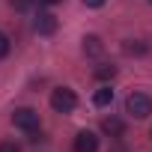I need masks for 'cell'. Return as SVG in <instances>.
I'll list each match as a JSON object with an SVG mask.
<instances>
[{
  "instance_id": "6da1fadb",
  "label": "cell",
  "mask_w": 152,
  "mask_h": 152,
  "mask_svg": "<svg viewBox=\"0 0 152 152\" xmlns=\"http://www.w3.org/2000/svg\"><path fill=\"white\" fill-rule=\"evenodd\" d=\"M51 107H54L57 113H72L75 107H78V96H75V90L57 87V90L51 93Z\"/></svg>"
},
{
  "instance_id": "7a4b0ae2",
  "label": "cell",
  "mask_w": 152,
  "mask_h": 152,
  "mask_svg": "<svg viewBox=\"0 0 152 152\" xmlns=\"http://www.w3.org/2000/svg\"><path fill=\"white\" fill-rule=\"evenodd\" d=\"M125 113H131L134 119H146L152 113V99L146 93H131L125 99Z\"/></svg>"
},
{
  "instance_id": "3957f363",
  "label": "cell",
  "mask_w": 152,
  "mask_h": 152,
  "mask_svg": "<svg viewBox=\"0 0 152 152\" xmlns=\"http://www.w3.org/2000/svg\"><path fill=\"white\" fill-rule=\"evenodd\" d=\"M12 125L15 128H21V131H36L39 128V110H33V107H15L12 110Z\"/></svg>"
},
{
  "instance_id": "277c9868",
  "label": "cell",
  "mask_w": 152,
  "mask_h": 152,
  "mask_svg": "<svg viewBox=\"0 0 152 152\" xmlns=\"http://www.w3.org/2000/svg\"><path fill=\"white\" fill-rule=\"evenodd\" d=\"M33 27H36L39 36H51V33H57V15L54 12H39L36 21H33Z\"/></svg>"
},
{
  "instance_id": "5b68a950",
  "label": "cell",
  "mask_w": 152,
  "mask_h": 152,
  "mask_svg": "<svg viewBox=\"0 0 152 152\" xmlns=\"http://www.w3.org/2000/svg\"><path fill=\"white\" fill-rule=\"evenodd\" d=\"M75 152H99V137L93 131H78L75 134Z\"/></svg>"
},
{
  "instance_id": "8992f818",
  "label": "cell",
  "mask_w": 152,
  "mask_h": 152,
  "mask_svg": "<svg viewBox=\"0 0 152 152\" xmlns=\"http://www.w3.org/2000/svg\"><path fill=\"white\" fill-rule=\"evenodd\" d=\"M102 51H104V45H102V39H99V36H87V39H84V54L99 57Z\"/></svg>"
},
{
  "instance_id": "52a82bcc",
  "label": "cell",
  "mask_w": 152,
  "mask_h": 152,
  "mask_svg": "<svg viewBox=\"0 0 152 152\" xmlns=\"http://www.w3.org/2000/svg\"><path fill=\"white\" fill-rule=\"evenodd\" d=\"M110 102H113V90H110V87L96 90V96H93V104H96V107H107Z\"/></svg>"
},
{
  "instance_id": "ba28073f",
  "label": "cell",
  "mask_w": 152,
  "mask_h": 152,
  "mask_svg": "<svg viewBox=\"0 0 152 152\" xmlns=\"http://www.w3.org/2000/svg\"><path fill=\"white\" fill-rule=\"evenodd\" d=\"M102 131H104V134H113V137H116V134H122V131H125V125H122L119 119L107 116V119H102Z\"/></svg>"
},
{
  "instance_id": "9c48e42d",
  "label": "cell",
  "mask_w": 152,
  "mask_h": 152,
  "mask_svg": "<svg viewBox=\"0 0 152 152\" xmlns=\"http://www.w3.org/2000/svg\"><path fill=\"white\" fill-rule=\"evenodd\" d=\"M113 75H116V69H113V66H107V63L96 66V78H99V81H110Z\"/></svg>"
},
{
  "instance_id": "30bf717a",
  "label": "cell",
  "mask_w": 152,
  "mask_h": 152,
  "mask_svg": "<svg viewBox=\"0 0 152 152\" xmlns=\"http://www.w3.org/2000/svg\"><path fill=\"white\" fill-rule=\"evenodd\" d=\"M33 3H36V0H9V6H12V9H18V12H27Z\"/></svg>"
},
{
  "instance_id": "8fae6325",
  "label": "cell",
  "mask_w": 152,
  "mask_h": 152,
  "mask_svg": "<svg viewBox=\"0 0 152 152\" xmlns=\"http://www.w3.org/2000/svg\"><path fill=\"white\" fill-rule=\"evenodd\" d=\"M0 152H21V146L15 140H3V143H0Z\"/></svg>"
},
{
  "instance_id": "7c38bea8",
  "label": "cell",
  "mask_w": 152,
  "mask_h": 152,
  "mask_svg": "<svg viewBox=\"0 0 152 152\" xmlns=\"http://www.w3.org/2000/svg\"><path fill=\"white\" fill-rule=\"evenodd\" d=\"M122 48H125V54H143V45H137V42H131V39H128Z\"/></svg>"
},
{
  "instance_id": "4fadbf2b",
  "label": "cell",
  "mask_w": 152,
  "mask_h": 152,
  "mask_svg": "<svg viewBox=\"0 0 152 152\" xmlns=\"http://www.w3.org/2000/svg\"><path fill=\"white\" fill-rule=\"evenodd\" d=\"M9 48H12V45H9V36H3V33H0V60L9 54Z\"/></svg>"
},
{
  "instance_id": "5bb4252c",
  "label": "cell",
  "mask_w": 152,
  "mask_h": 152,
  "mask_svg": "<svg viewBox=\"0 0 152 152\" xmlns=\"http://www.w3.org/2000/svg\"><path fill=\"white\" fill-rule=\"evenodd\" d=\"M84 6H90V9H99V6H104V0H84Z\"/></svg>"
},
{
  "instance_id": "9a60e30c",
  "label": "cell",
  "mask_w": 152,
  "mask_h": 152,
  "mask_svg": "<svg viewBox=\"0 0 152 152\" xmlns=\"http://www.w3.org/2000/svg\"><path fill=\"white\" fill-rule=\"evenodd\" d=\"M42 3H48V6H51V3H60V0H42Z\"/></svg>"
},
{
  "instance_id": "2e32d148",
  "label": "cell",
  "mask_w": 152,
  "mask_h": 152,
  "mask_svg": "<svg viewBox=\"0 0 152 152\" xmlns=\"http://www.w3.org/2000/svg\"><path fill=\"white\" fill-rule=\"evenodd\" d=\"M149 3H152V0H149Z\"/></svg>"
}]
</instances>
